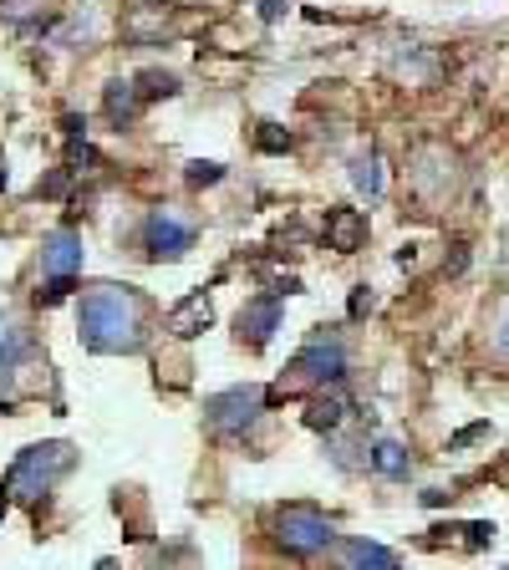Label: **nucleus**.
<instances>
[{
    "mask_svg": "<svg viewBox=\"0 0 509 570\" xmlns=\"http://www.w3.org/2000/svg\"><path fill=\"white\" fill-rule=\"evenodd\" d=\"M82 341L102 357H117V351H138L143 347V301L133 290H92L82 301Z\"/></svg>",
    "mask_w": 509,
    "mask_h": 570,
    "instance_id": "f257e3e1",
    "label": "nucleus"
},
{
    "mask_svg": "<svg viewBox=\"0 0 509 570\" xmlns=\"http://www.w3.org/2000/svg\"><path fill=\"white\" fill-rule=\"evenodd\" d=\"M77 463V453H72V444H31L21 448V459L11 463V474H5V499H16V505H36L41 494L56 484V479L66 474Z\"/></svg>",
    "mask_w": 509,
    "mask_h": 570,
    "instance_id": "f03ea898",
    "label": "nucleus"
},
{
    "mask_svg": "<svg viewBox=\"0 0 509 570\" xmlns=\"http://www.w3.org/2000/svg\"><path fill=\"white\" fill-rule=\"evenodd\" d=\"M347 377V351H341V341H326V336H316L311 347H301V357L290 362V377H280L271 387V402H280V397L301 393V387H326V382H341Z\"/></svg>",
    "mask_w": 509,
    "mask_h": 570,
    "instance_id": "7ed1b4c3",
    "label": "nucleus"
},
{
    "mask_svg": "<svg viewBox=\"0 0 509 570\" xmlns=\"http://www.w3.org/2000/svg\"><path fill=\"white\" fill-rule=\"evenodd\" d=\"M275 540H280L286 555H316V550H332L336 530L316 505H286L275 514Z\"/></svg>",
    "mask_w": 509,
    "mask_h": 570,
    "instance_id": "20e7f679",
    "label": "nucleus"
},
{
    "mask_svg": "<svg viewBox=\"0 0 509 570\" xmlns=\"http://www.w3.org/2000/svg\"><path fill=\"white\" fill-rule=\"evenodd\" d=\"M271 397H265V387H229V393H214L204 402V412H209V423L220 428V433H245V428L260 418V408H265Z\"/></svg>",
    "mask_w": 509,
    "mask_h": 570,
    "instance_id": "39448f33",
    "label": "nucleus"
},
{
    "mask_svg": "<svg viewBox=\"0 0 509 570\" xmlns=\"http://www.w3.org/2000/svg\"><path fill=\"white\" fill-rule=\"evenodd\" d=\"M189 245H194V229L184 220H174L168 209H159V214L148 220V255H153V260H178Z\"/></svg>",
    "mask_w": 509,
    "mask_h": 570,
    "instance_id": "423d86ee",
    "label": "nucleus"
},
{
    "mask_svg": "<svg viewBox=\"0 0 509 570\" xmlns=\"http://www.w3.org/2000/svg\"><path fill=\"white\" fill-rule=\"evenodd\" d=\"M235 326H239V336H245L250 347H265V341L280 332V296H260V301H250L235 316Z\"/></svg>",
    "mask_w": 509,
    "mask_h": 570,
    "instance_id": "0eeeda50",
    "label": "nucleus"
},
{
    "mask_svg": "<svg viewBox=\"0 0 509 570\" xmlns=\"http://www.w3.org/2000/svg\"><path fill=\"white\" fill-rule=\"evenodd\" d=\"M214 326V306H209L204 290H194V296H184V301L168 311V332L178 336V341H194L199 332H209Z\"/></svg>",
    "mask_w": 509,
    "mask_h": 570,
    "instance_id": "6e6552de",
    "label": "nucleus"
},
{
    "mask_svg": "<svg viewBox=\"0 0 509 570\" xmlns=\"http://www.w3.org/2000/svg\"><path fill=\"white\" fill-rule=\"evenodd\" d=\"M326 245L336 255H351L367 245V214L362 209H332L326 214Z\"/></svg>",
    "mask_w": 509,
    "mask_h": 570,
    "instance_id": "1a4fd4ad",
    "label": "nucleus"
},
{
    "mask_svg": "<svg viewBox=\"0 0 509 570\" xmlns=\"http://www.w3.org/2000/svg\"><path fill=\"white\" fill-rule=\"evenodd\" d=\"M41 265H47L51 275H77L82 270V239L72 235V229L47 235V245H41Z\"/></svg>",
    "mask_w": 509,
    "mask_h": 570,
    "instance_id": "9d476101",
    "label": "nucleus"
},
{
    "mask_svg": "<svg viewBox=\"0 0 509 570\" xmlns=\"http://www.w3.org/2000/svg\"><path fill=\"white\" fill-rule=\"evenodd\" d=\"M332 550L341 566H377V570L398 566V555L387 550V545H372V540H332Z\"/></svg>",
    "mask_w": 509,
    "mask_h": 570,
    "instance_id": "9b49d317",
    "label": "nucleus"
},
{
    "mask_svg": "<svg viewBox=\"0 0 509 570\" xmlns=\"http://www.w3.org/2000/svg\"><path fill=\"white\" fill-rule=\"evenodd\" d=\"M347 397L341 393H321V397H311V402H306V428H311V433H336V428H341V418H347Z\"/></svg>",
    "mask_w": 509,
    "mask_h": 570,
    "instance_id": "f8f14e48",
    "label": "nucleus"
},
{
    "mask_svg": "<svg viewBox=\"0 0 509 570\" xmlns=\"http://www.w3.org/2000/svg\"><path fill=\"white\" fill-rule=\"evenodd\" d=\"M372 469H377L382 479H408L413 459H408V448H402V444H393V438H382V444L372 448Z\"/></svg>",
    "mask_w": 509,
    "mask_h": 570,
    "instance_id": "ddd939ff",
    "label": "nucleus"
},
{
    "mask_svg": "<svg viewBox=\"0 0 509 570\" xmlns=\"http://www.w3.org/2000/svg\"><path fill=\"white\" fill-rule=\"evenodd\" d=\"M351 184H357V194L377 199L382 194V159L377 153H357V159H351Z\"/></svg>",
    "mask_w": 509,
    "mask_h": 570,
    "instance_id": "4468645a",
    "label": "nucleus"
},
{
    "mask_svg": "<svg viewBox=\"0 0 509 570\" xmlns=\"http://www.w3.org/2000/svg\"><path fill=\"white\" fill-rule=\"evenodd\" d=\"M138 87H133V82H112L108 87V117L112 123H133V112H138Z\"/></svg>",
    "mask_w": 509,
    "mask_h": 570,
    "instance_id": "2eb2a0df",
    "label": "nucleus"
},
{
    "mask_svg": "<svg viewBox=\"0 0 509 570\" xmlns=\"http://www.w3.org/2000/svg\"><path fill=\"white\" fill-rule=\"evenodd\" d=\"M184 178H189L194 189H214V184L224 178V168L220 163H209V159H194L189 168H184Z\"/></svg>",
    "mask_w": 509,
    "mask_h": 570,
    "instance_id": "dca6fc26",
    "label": "nucleus"
},
{
    "mask_svg": "<svg viewBox=\"0 0 509 570\" xmlns=\"http://www.w3.org/2000/svg\"><path fill=\"white\" fill-rule=\"evenodd\" d=\"M72 285H77V275H51V281L36 290V301L41 306H62L66 296H72Z\"/></svg>",
    "mask_w": 509,
    "mask_h": 570,
    "instance_id": "f3484780",
    "label": "nucleus"
},
{
    "mask_svg": "<svg viewBox=\"0 0 509 570\" xmlns=\"http://www.w3.org/2000/svg\"><path fill=\"white\" fill-rule=\"evenodd\" d=\"M138 92L143 97H174L178 82L168 77V72H143V77H138Z\"/></svg>",
    "mask_w": 509,
    "mask_h": 570,
    "instance_id": "a211bd4d",
    "label": "nucleus"
},
{
    "mask_svg": "<svg viewBox=\"0 0 509 570\" xmlns=\"http://www.w3.org/2000/svg\"><path fill=\"white\" fill-rule=\"evenodd\" d=\"M254 142H260L265 153H286V148H290V133H286V127H275V123H260Z\"/></svg>",
    "mask_w": 509,
    "mask_h": 570,
    "instance_id": "6ab92c4d",
    "label": "nucleus"
},
{
    "mask_svg": "<svg viewBox=\"0 0 509 570\" xmlns=\"http://www.w3.org/2000/svg\"><path fill=\"white\" fill-rule=\"evenodd\" d=\"M463 545H469V550H484V545H494V524H489V520L463 524Z\"/></svg>",
    "mask_w": 509,
    "mask_h": 570,
    "instance_id": "aec40b11",
    "label": "nucleus"
},
{
    "mask_svg": "<svg viewBox=\"0 0 509 570\" xmlns=\"http://www.w3.org/2000/svg\"><path fill=\"white\" fill-rule=\"evenodd\" d=\"M92 163H97V153L82 138H72V148H66V168H72V174H82V168H92Z\"/></svg>",
    "mask_w": 509,
    "mask_h": 570,
    "instance_id": "412c9836",
    "label": "nucleus"
},
{
    "mask_svg": "<svg viewBox=\"0 0 509 570\" xmlns=\"http://www.w3.org/2000/svg\"><path fill=\"white\" fill-rule=\"evenodd\" d=\"M494 428L489 423H469V428H459V433H453V438H448V448H469V444H484V438H489Z\"/></svg>",
    "mask_w": 509,
    "mask_h": 570,
    "instance_id": "4be33fe9",
    "label": "nucleus"
},
{
    "mask_svg": "<svg viewBox=\"0 0 509 570\" xmlns=\"http://www.w3.org/2000/svg\"><path fill=\"white\" fill-rule=\"evenodd\" d=\"M367 311H372V290H367V285H357V290H351V301H347V316L362 321Z\"/></svg>",
    "mask_w": 509,
    "mask_h": 570,
    "instance_id": "5701e85b",
    "label": "nucleus"
},
{
    "mask_svg": "<svg viewBox=\"0 0 509 570\" xmlns=\"http://www.w3.org/2000/svg\"><path fill=\"white\" fill-rule=\"evenodd\" d=\"M66 184H72V168H62V174H51L47 184H41V194H51V199H56V194H66Z\"/></svg>",
    "mask_w": 509,
    "mask_h": 570,
    "instance_id": "b1692460",
    "label": "nucleus"
},
{
    "mask_svg": "<svg viewBox=\"0 0 509 570\" xmlns=\"http://www.w3.org/2000/svg\"><path fill=\"white\" fill-rule=\"evenodd\" d=\"M286 5H290V0H260V21H280Z\"/></svg>",
    "mask_w": 509,
    "mask_h": 570,
    "instance_id": "393cba45",
    "label": "nucleus"
},
{
    "mask_svg": "<svg viewBox=\"0 0 509 570\" xmlns=\"http://www.w3.org/2000/svg\"><path fill=\"white\" fill-rule=\"evenodd\" d=\"M463 265H469V245H453V255H448V270H453V275H459Z\"/></svg>",
    "mask_w": 509,
    "mask_h": 570,
    "instance_id": "a878e982",
    "label": "nucleus"
},
{
    "mask_svg": "<svg viewBox=\"0 0 509 570\" xmlns=\"http://www.w3.org/2000/svg\"><path fill=\"white\" fill-rule=\"evenodd\" d=\"M62 127H66V138H82V127H87V123H82L77 112H66V117H62Z\"/></svg>",
    "mask_w": 509,
    "mask_h": 570,
    "instance_id": "bb28decb",
    "label": "nucleus"
},
{
    "mask_svg": "<svg viewBox=\"0 0 509 570\" xmlns=\"http://www.w3.org/2000/svg\"><path fill=\"white\" fill-rule=\"evenodd\" d=\"M499 351H509V311H505V321H499Z\"/></svg>",
    "mask_w": 509,
    "mask_h": 570,
    "instance_id": "cd10ccee",
    "label": "nucleus"
},
{
    "mask_svg": "<svg viewBox=\"0 0 509 570\" xmlns=\"http://www.w3.org/2000/svg\"><path fill=\"white\" fill-rule=\"evenodd\" d=\"M0 189H5V153H0Z\"/></svg>",
    "mask_w": 509,
    "mask_h": 570,
    "instance_id": "c85d7f7f",
    "label": "nucleus"
},
{
    "mask_svg": "<svg viewBox=\"0 0 509 570\" xmlns=\"http://www.w3.org/2000/svg\"><path fill=\"white\" fill-rule=\"evenodd\" d=\"M5 505H11V499H0V520H5Z\"/></svg>",
    "mask_w": 509,
    "mask_h": 570,
    "instance_id": "c756f323",
    "label": "nucleus"
},
{
    "mask_svg": "<svg viewBox=\"0 0 509 570\" xmlns=\"http://www.w3.org/2000/svg\"><path fill=\"white\" fill-rule=\"evenodd\" d=\"M0 412H5V402H0Z\"/></svg>",
    "mask_w": 509,
    "mask_h": 570,
    "instance_id": "7c9ffc66",
    "label": "nucleus"
}]
</instances>
